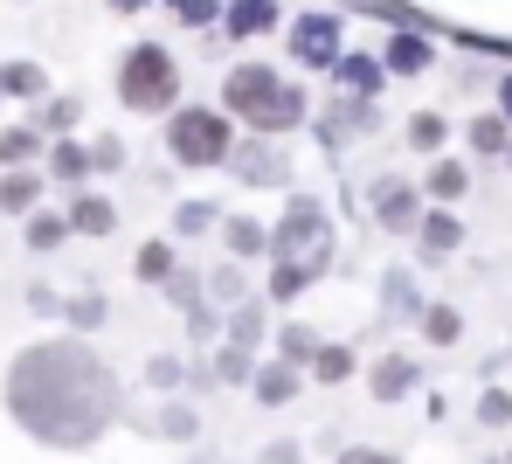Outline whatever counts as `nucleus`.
Wrapping results in <instances>:
<instances>
[{"instance_id":"nucleus-1","label":"nucleus","mask_w":512,"mask_h":464,"mask_svg":"<svg viewBox=\"0 0 512 464\" xmlns=\"http://www.w3.org/2000/svg\"><path fill=\"white\" fill-rule=\"evenodd\" d=\"M7 416L49 451H90L118 423V374L84 340H35L7 361Z\"/></svg>"},{"instance_id":"nucleus-2","label":"nucleus","mask_w":512,"mask_h":464,"mask_svg":"<svg viewBox=\"0 0 512 464\" xmlns=\"http://www.w3.org/2000/svg\"><path fill=\"white\" fill-rule=\"evenodd\" d=\"M222 97H229V118H243L250 132H270V139L291 132V125H305V91L284 84L270 63H243V70H229Z\"/></svg>"},{"instance_id":"nucleus-3","label":"nucleus","mask_w":512,"mask_h":464,"mask_svg":"<svg viewBox=\"0 0 512 464\" xmlns=\"http://www.w3.org/2000/svg\"><path fill=\"white\" fill-rule=\"evenodd\" d=\"M270 257L291 264L305 284L326 278V264H333V222H326V208H319L312 194H298V201L284 208V222L270 229Z\"/></svg>"},{"instance_id":"nucleus-4","label":"nucleus","mask_w":512,"mask_h":464,"mask_svg":"<svg viewBox=\"0 0 512 464\" xmlns=\"http://www.w3.org/2000/svg\"><path fill=\"white\" fill-rule=\"evenodd\" d=\"M118 97H125L132 111H173V97H180V63H173V49H160V42L125 49V63H118Z\"/></svg>"},{"instance_id":"nucleus-5","label":"nucleus","mask_w":512,"mask_h":464,"mask_svg":"<svg viewBox=\"0 0 512 464\" xmlns=\"http://www.w3.org/2000/svg\"><path fill=\"white\" fill-rule=\"evenodd\" d=\"M167 146H173V160H180V167H222V160H229V146H236V132H229V118H222V111L187 104V111H173Z\"/></svg>"},{"instance_id":"nucleus-6","label":"nucleus","mask_w":512,"mask_h":464,"mask_svg":"<svg viewBox=\"0 0 512 464\" xmlns=\"http://www.w3.org/2000/svg\"><path fill=\"white\" fill-rule=\"evenodd\" d=\"M291 56H298L305 70H333V56H340V14H333V7L298 14V21H291Z\"/></svg>"},{"instance_id":"nucleus-7","label":"nucleus","mask_w":512,"mask_h":464,"mask_svg":"<svg viewBox=\"0 0 512 464\" xmlns=\"http://www.w3.org/2000/svg\"><path fill=\"white\" fill-rule=\"evenodd\" d=\"M360 132H374V104H367V97H333V111H326V125H319V146L340 153L346 139H360Z\"/></svg>"},{"instance_id":"nucleus-8","label":"nucleus","mask_w":512,"mask_h":464,"mask_svg":"<svg viewBox=\"0 0 512 464\" xmlns=\"http://www.w3.org/2000/svg\"><path fill=\"white\" fill-rule=\"evenodd\" d=\"M229 167H236L250 187H277L284 174H291V167H284V153L270 146V132H263V139H250V146H229Z\"/></svg>"},{"instance_id":"nucleus-9","label":"nucleus","mask_w":512,"mask_h":464,"mask_svg":"<svg viewBox=\"0 0 512 464\" xmlns=\"http://www.w3.org/2000/svg\"><path fill=\"white\" fill-rule=\"evenodd\" d=\"M416 215H423V208H416V187L409 181L374 187V222H381V229H416Z\"/></svg>"},{"instance_id":"nucleus-10","label":"nucleus","mask_w":512,"mask_h":464,"mask_svg":"<svg viewBox=\"0 0 512 464\" xmlns=\"http://www.w3.org/2000/svg\"><path fill=\"white\" fill-rule=\"evenodd\" d=\"M416 236H423V257H450V250L464 243V222H457V215H450V201H443V208L416 215Z\"/></svg>"},{"instance_id":"nucleus-11","label":"nucleus","mask_w":512,"mask_h":464,"mask_svg":"<svg viewBox=\"0 0 512 464\" xmlns=\"http://www.w3.org/2000/svg\"><path fill=\"white\" fill-rule=\"evenodd\" d=\"M250 388L263 409H284V402H298V368L291 361H270V368H250Z\"/></svg>"},{"instance_id":"nucleus-12","label":"nucleus","mask_w":512,"mask_h":464,"mask_svg":"<svg viewBox=\"0 0 512 464\" xmlns=\"http://www.w3.org/2000/svg\"><path fill=\"white\" fill-rule=\"evenodd\" d=\"M381 70H388V77H423V70H429V42L416 35V28L388 35V56H381Z\"/></svg>"},{"instance_id":"nucleus-13","label":"nucleus","mask_w":512,"mask_h":464,"mask_svg":"<svg viewBox=\"0 0 512 464\" xmlns=\"http://www.w3.org/2000/svg\"><path fill=\"white\" fill-rule=\"evenodd\" d=\"M333 70H340V84L353 97H374V91H381V77H388V70H381V56H353V49L333 56Z\"/></svg>"},{"instance_id":"nucleus-14","label":"nucleus","mask_w":512,"mask_h":464,"mask_svg":"<svg viewBox=\"0 0 512 464\" xmlns=\"http://www.w3.org/2000/svg\"><path fill=\"white\" fill-rule=\"evenodd\" d=\"M70 229H77V236H111V229H118V208H111L104 194H77V201H70Z\"/></svg>"},{"instance_id":"nucleus-15","label":"nucleus","mask_w":512,"mask_h":464,"mask_svg":"<svg viewBox=\"0 0 512 464\" xmlns=\"http://www.w3.org/2000/svg\"><path fill=\"white\" fill-rule=\"evenodd\" d=\"M367 388H374V402H395V395H409V388H416V361H402V354L374 361V374H367Z\"/></svg>"},{"instance_id":"nucleus-16","label":"nucleus","mask_w":512,"mask_h":464,"mask_svg":"<svg viewBox=\"0 0 512 464\" xmlns=\"http://www.w3.org/2000/svg\"><path fill=\"white\" fill-rule=\"evenodd\" d=\"M222 14H229V35H263V28H277V0H229Z\"/></svg>"},{"instance_id":"nucleus-17","label":"nucleus","mask_w":512,"mask_h":464,"mask_svg":"<svg viewBox=\"0 0 512 464\" xmlns=\"http://www.w3.org/2000/svg\"><path fill=\"white\" fill-rule=\"evenodd\" d=\"M42 201V174H0V208L7 215H28Z\"/></svg>"},{"instance_id":"nucleus-18","label":"nucleus","mask_w":512,"mask_h":464,"mask_svg":"<svg viewBox=\"0 0 512 464\" xmlns=\"http://www.w3.org/2000/svg\"><path fill=\"white\" fill-rule=\"evenodd\" d=\"M42 91H49L42 63H0V97H42Z\"/></svg>"},{"instance_id":"nucleus-19","label":"nucleus","mask_w":512,"mask_h":464,"mask_svg":"<svg viewBox=\"0 0 512 464\" xmlns=\"http://www.w3.org/2000/svg\"><path fill=\"white\" fill-rule=\"evenodd\" d=\"M77 118H84V97H42V111H35V132H56V139H63Z\"/></svg>"},{"instance_id":"nucleus-20","label":"nucleus","mask_w":512,"mask_h":464,"mask_svg":"<svg viewBox=\"0 0 512 464\" xmlns=\"http://www.w3.org/2000/svg\"><path fill=\"white\" fill-rule=\"evenodd\" d=\"M229 250H236V257H263V250H270V229L250 222V215H229Z\"/></svg>"},{"instance_id":"nucleus-21","label":"nucleus","mask_w":512,"mask_h":464,"mask_svg":"<svg viewBox=\"0 0 512 464\" xmlns=\"http://www.w3.org/2000/svg\"><path fill=\"white\" fill-rule=\"evenodd\" d=\"M423 187H429V194H436V201H457V194L471 187V174H464L457 160H436V167H429V174H423Z\"/></svg>"},{"instance_id":"nucleus-22","label":"nucleus","mask_w":512,"mask_h":464,"mask_svg":"<svg viewBox=\"0 0 512 464\" xmlns=\"http://www.w3.org/2000/svg\"><path fill=\"white\" fill-rule=\"evenodd\" d=\"M49 174L77 187V181L90 174V153H84V146H70V139H56V153H49Z\"/></svg>"},{"instance_id":"nucleus-23","label":"nucleus","mask_w":512,"mask_h":464,"mask_svg":"<svg viewBox=\"0 0 512 464\" xmlns=\"http://www.w3.org/2000/svg\"><path fill=\"white\" fill-rule=\"evenodd\" d=\"M63 319H70L77 333H97V326H104V291H77V298L63 305Z\"/></svg>"},{"instance_id":"nucleus-24","label":"nucleus","mask_w":512,"mask_h":464,"mask_svg":"<svg viewBox=\"0 0 512 464\" xmlns=\"http://www.w3.org/2000/svg\"><path fill=\"white\" fill-rule=\"evenodd\" d=\"M70 236V215H35L28 208V250H56Z\"/></svg>"},{"instance_id":"nucleus-25","label":"nucleus","mask_w":512,"mask_h":464,"mask_svg":"<svg viewBox=\"0 0 512 464\" xmlns=\"http://www.w3.org/2000/svg\"><path fill=\"white\" fill-rule=\"evenodd\" d=\"M416 319H423V333H429V340H436V347H450V340H457V333H464V319H457V312H450V305H423V312H416Z\"/></svg>"},{"instance_id":"nucleus-26","label":"nucleus","mask_w":512,"mask_h":464,"mask_svg":"<svg viewBox=\"0 0 512 464\" xmlns=\"http://www.w3.org/2000/svg\"><path fill=\"white\" fill-rule=\"evenodd\" d=\"M173 229H180V236H208V229H215V201H180V208H173Z\"/></svg>"},{"instance_id":"nucleus-27","label":"nucleus","mask_w":512,"mask_h":464,"mask_svg":"<svg viewBox=\"0 0 512 464\" xmlns=\"http://www.w3.org/2000/svg\"><path fill=\"white\" fill-rule=\"evenodd\" d=\"M21 160H35V125H7L0 132V167H21Z\"/></svg>"},{"instance_id":"nucleus-28","label":"nucleus","mask_w":512,"mask_h":464,"mask_svg":"<svg viewBox=\"0 0 512 464\" xmlns=\"http://www.w3.org/2000/svg\"><path fill=\"white\" fill-rule=\"evenodd\" d=\"M506 111L499 118H471V153H506Z\"/></svg>"},{"instance_id":"nucleus-29","label":"nucleus","mask_w":512,"mask_h":464,"mask_svg":"<svg viewBox=\"0 0 512 464\" xmlns=\"http://www.w3.org/2000/svg\"><path fill=\"white\" fill-rule=\"evenodd\" d=\"M312 374L319 381H346L353 374V347H312Z\"/></svg>"},{"instance_id":"nucleus-30","label":"nucleus","mask_w":512,"mask_h":464,"mask_svg":"<svg viewBox=\"0 0 512 464\" xmlns=\"http://www.w3.org/2000/svg\"><path fill=\"white\" fill-rule=\"evenodd\" d=\"M160 291H167L180 312H194V305H201V278H194V271H167V278H160Z\"/></svg>"},{"instance_id":"nucleus-31","label":"nucleus","mask_w":512,"mask_h":464,"mask_svg":"<svg viewBox=\"0 0 512 464\" xmlns=\"http://www.w3.org/2000/svg\"><path fill=\"white\" fill-rule=\"evenodd\" d=\"M409 146H416V153H436V146H443V118H436V111H416V118H409Z\"/></svg>"},{"instance_id":"nucleus-32","label":"nucleus","mask_w":512,"mask_h":464,"mask_svg":"<svg viewBox=\"0 0 512 464\" xmlns=\"http://www.w3.org/2000/svg\"><path fill=\"white\" fill-rule=\"evenodd\" d=\"M118 167H125V139H118V132H104V139L90 146V174H118Z\"/></svg>"},{"instance_id":"nucleus-33","label":"nucleus","mask_w":512,"mask_h":464,"mask_svg":"<svg viewBox=\"0 0 512 464\" xmlns=\"http://www.w3.org/2000/svg\"><path fill=\"white\" fill-rule=\"evenodd\" d=\"M277 347H284L277 361H291V368H298V361H312V347H319V333H312V326H284V340H277Z\"/></svg>"},{"instance_id":"nucleus-34","label":"nucleus","mask_w":512,"mask_h":464,"mask_svg":"<svg viewBox=\"0 0 512 464\" xmlns=\"http://www.w3.org/2000/svg\"><path fill=\"white\" fill-rule=\"evenodd\" d=\"M250 347H215V374H222V381H250Z\"/></svg>"},{"instance_id":"nucleus-35","label":"nucleus","mask_w":512,"mask_h":464,"mask_svg":"<svg viewBox=\"0 0 512 464\" xmlns=\"http://www.w3.org/2000/svg\"><path fill=\"white\" fill-rule=\"evenodd\" d=\"M167 271H173V250H167V243H146V250H139V278L160 284Z\"/></svg>"},{"instance_id":"nucleus-36","label":"nucleus","mask_w":512,"mask_h":464,"mask_svg":"<svg viewBox=\"0 0 512 464\" xmlns=\"http://www.w3.org/2000/svg\"><path fill=\"white\" fill-rule=\"evenodd\" d=\"M208 291H215V305H236V298H250V291H243V271H236V264H222V271L208 278Z\"/></svg>"},{"instance_id":"nucleus-37","label":"nucleus","mask_w":512,"mask_h":464,"mask_svg":"<svg viewBox=\"0 0 512 464\" xmlns=\"http://www.w3.org/2000/svg\"><path fill=\"white\" fill-rule=\"evenodd\" d=\"M173 14H180L187 28H208V21L222 14V0H173Z\"/></svg>"},{"instance_id":"nucleus-38","label":"nucleus","mask_w":512,"mask_h":464,"mask_svg":"<svg viewBox=\"0 0 512 464\" xmlns=\"http://www.w3.org/2000/svg\"><path fill=\"white\" fill-rule=\"evenodd\" d=\"M263 291H270V298H277V305H284V298H298V291H305V278H298V271H291V264H277V271H270V284H263Z\"/></svg>"},{"instance_id":"nucleus-39","label":"nucleus","mask_w":512,"mask_h":464,"mask_svg":"<svg viewBox=\"0 0 512 464\" xmlns=\"http://www.w3.org/2000/svg\"><path fill=\"white\" fill-rule=\"evenodd\" d=\"M388 312H423V298H416L409 278H388Z\"/></svg>"},{"instance_id":"nucleus-40","label":"nucleus","mask_w":512,"mask_h":464,"mask_svg":"<svg viewBox=\"0 0 512 464\" xmlns=\"http://www.w3.org/2000/svg\"><path fill=\"white\" fill-rule=\"evenodd\" d=\"M478 423H492V430H499V423H512V395H499V388H492V395L478 402Z\"/></svg>"},{"instance_id":"nucleus-41","label":"nucleus","mask_w":512,"mask_h":464,"mask_svg":"<svg viewBox=\"0 0 512 464\" xmlns=\"http://www.w3.org/2000/svg\"><path fill=\"white\" fill-rule=\"evenodd\" d=\"M160 430H167V437H180V444H187V437H194V409H180V402H173L167 416H160Z\"/></svg>"},{"instance_id":"nucleus-42","label":"nucleus","mask_w":512,"mask_h":464,"mask_svg":"<svg viewBox=\"0 0 512 464\" xmlns=\"http://www.w3.org/2000/svg\"><path fill=\"white\" fill-rule=\"evenodd\" d=\"M146 381H153V388H180V361H167V354H160V361L146 368Z\"/></svg>"},{"instance_id":"nucleus-43","label":"nucleus","mask_w":512,"mask_h":464,"mask_svg":"<svg viewBox=\"0 0 512 464\" xmlns=\"http://www.w3.org/2000/svg\"><path fill=\"white\" fill-rule=\"evenodd\" d=\"M28 305H35V312H63V298H56L49 284H35V291H28Z\"/></svg>"},{"instance_id":"nucleus-44","label":"nucleus","mask_w":512,"mask_h":464,"mask_svg":"<svg viewBox=\"0 0 512 464\" xmlns=\"http://www.w3.org/2000/svg\"><path fill=\"white\" fill-rule=\"evenodd\" d=\"M263 464H298V444H270V451H263Z\"/></svg>"},{"instance_id":"nucleus-45","label":"nucleus","mask_w":512,"mask_h":464,"mask_svg":"<svg viewBox=\"0 0 512 464\" xmlns=\"http://www.w3.org/2000/svg\"><path fill=\"white\" fill-rule=\"evenodd\" d=\"M340 464H395V458H388V451H346Z\"/></svg>"},{"instance_id":"nucleus-46","label":"nucleus","mask_w":512,"mask_h":464,"mask_svg":"<svg viewBox=\"0 0 512 464\" xmlns=\"http://www.w3.org/2000/svg\"><path fill=\"white\" fill-rule=\"evenodd\" d=\"M499 111H506V125H512V77L499 84Z\"/></svg>"},{"instance_id":"nucleus-47","label":"nucleus","mask_w":512,"mask_h":464,"mask_svg":"<svg viewBox=\"0 0 512 464\" xmlns=\"http://www.w3.org/2000/svg\"><path fill=\"white\" fill-rule=\"evenodd\" d=\"M111 7H118V14H139V7H146V0H111Z\"/></svg>"},{"instance_id":"nucleus-48","label":"nucleus","mask_w":512,"mask_h":464,"mask_svg":"<svg viewBox=\"0 0 512 464\" xmlns=\"http://www.w3.org/2000/svg\"><path fill=\"white\" fill-rule=\"evenodd\" d=\"M506 167H512V139H506Z\"/></svg>"}]
</instances>
